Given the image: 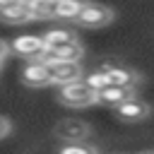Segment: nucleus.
<instances>
[{
  "mask_svg": "<svg viewBox=\"0 0 154 154\" xmlns=\"http://www.w3.org/2000/svg\"><path fill=\"white\" fill-rule=\"evenodd\" d=\"M58 101H60L63 106H67V108H87V106L99 103L96 91H91V89L84 84V79L72 82V84H67V87H60Z\"/></svg>",
  "mask_w": 154,
  "mask_h": 154,
  "instance_id": "f257e3e1",
  "label": "nucleus"
},
{
  "mask_svg": "<svg viewBox=\"0 0 154 154\" xmlns=\"http://www.w3.org/2000/svg\"><path fill=\"white\" fill-rule=\"evenodd\" d=\"M10 53L24 58L26 63H29V60H41L43 53H46L43 36H36V34H22V36H17V38L10 43Z\"/></svg>",
  "mask_w": 154,
  "mask_h": 154,
  "instance_id": "f03ea898",
  "label": "nucleus"
},
{
  "mask_svg": "<svg viewBox=\"0 0 154 154\" xmlns=\"http://www.w3.org/2000/svg\"><path fill=\"white\" fill-rule=\"evenodd\" d=\"M116 17V12L106 5H96V2H84L82 5V12L77 17V24L87 26V29H101L106 24H111Z\"/></svg>",
  "mask_w": 154,
  "mask_h": 154,
  "instance_id": "7ed1b4c3",
  "label": "nucleus"
},
{
  "mask_svg": "<svg viewBox=\"0 0 154 154\" xmlns=\"http://www.w3.org/2000/svg\"><path fill=\"white\" fill-rule=\"evenodd\" d=\"M101 72L108 77L111 84L125 87V89H135V87L142 82V75H140L137 70H132V67H128V65H118V63H106V65L101 67Z\"/></svg>",
  "mask_w": 154,
  "mask_h": 154,
  "instance_id": "20e7f679",
  "label": "nucleus"
},
{
  "mask_svg": "<svg viewBox=\"0 0 154 154\" xmlns=\"http://www.w3.org/2000/svg\"><path fill=\"white\" fill-rule=\"evenodd\" d=\"M89 132H91V128H89L84 120H79V118H65V120H60V123L55 125V135H58L65 144L87 142Z\"/></svg>",
  "mask_w": 154,
  "mask_h": 154,
  "instance_id": "39448f33",
  "label": "nucleus"
},
{
  "mask_svg": "<svg viewBox=\"0 0 154 154\" xmlns=\"http://www.w3.org/2000/svg\"><path fill=\"white\" fill-rule=\"evenodd\" d=\"M22 82L26 87H31V89H41V87L53 84L51 82V70H48V65L43 60H29V63H24V67H22Z\"/></svg>",
  "mask_w": 154,
  "mask_h": 154,
  "instance_id": "423d86ee",
  "label": "nucleus"
},
{
  "mask_svg": "<svg viewBox=\"0 0 154 154\" xmlns=\"http://www.w3.org/2000/svg\"><path fill=\"white\" fill-rule=\"evenodd\" d=\"M51 70V82L58 87H67L72 82L82 79V65L79 63H46Z\"/></svg>",
  "mask_w": 154,
  "mask_h": 154,
  "instance_id": "0eeeda50",
  "label": "nucleus"
},
{
  "mask_svg": "<svg viewBox=\"0 0 154 154\" xmlns=\"http://www.w3.org/2000/svg\"><path fill=\"white\" fill-rule=\"evenodd\" d=\"M84 48L79 41H72V43H65V46H55V48H46L43 53V63H79Z\"/></svg>",
  "mask_w": 154,
  "mask_h": 154,
  "instance_id": "6e6552de",
  "label": "nucleus"
},
{
  "mask_svg": "<svg viewBox=\"0 0 154 154\" xmlns=\"http://www.w3.org/2000/svg\"><path fill=\"white\" fill-rule=\"evenodd\" d=\"M0 19L5 24H26V22H34L26 2H22V0H5V2H0Z\"/></svg>",
  "mask_w": 154,
  "mask_h": 154,
  "instance_id": "1a4fd4ad",
  "label": "nucleus"
},
{
  "mask_svg": "<svg viewBox=\"0 0 154 154\" xmlns=\"http://www.w3.org/2000/svg\"><path fill=\"white\" fill-rule=\"evenodd\" d=\"M149 113H152V108H149V103L142 101V99H130V101H125L123 106L116 108L118 120H125V123L144 120V118H149Z\"/></svg>",
  "mask_w": 154,
  "mask_h": 154,
  "instance_id": "9d476101",
  "label": "nucleus"
},
{
  "mask_svg": "<svg viewBox=\"0 0 154 154\" xmlns=\"http://www.w3.org/2000/svg\"><path fill=\"white\" fill-rule=\"evenodd\" d=\"M96 99H99V103H103V106L118 108V106H123L125 101L137 99V94H135V89H125V87H116V84H111V87H106L103 91H99Z\"/></svg>",
  "mask_w": 154,
  "mask_h": 154,
  "instance_id": "9b49d317",
  "label": "nucleus"
},
{
  "mask_svg": "<svg viewBox=\"0 0 154 154\" xmlns=\"http://www.w3.org/2000/svg\"><path fill=\"white\" fill-rule=\"evenodd\" d=\"M84 2H75V0H55V12L53 19L58 22H77L79 12H82Z\"/></svg>",
  "mask_w": 154,
  "mask_h": 154,
  "instance_id": "f8f14e48",
  "label": "nucleus"
},
{
  "mask_svg": "<svg viewBox=\"0 0 154 154\" xmlns=\"http://www.w3.org/2000/svg\"><path fill=\"white\" fill-rule=\"evenodd\" d=\"M72 41H79L75 31L70 29H63V26H55V29H46L43 34V43L46 48H55V46H65V43H72Z\"/></svg>",
  "mask_w": 154,
  "mask_h": 154,
  "instance_id": "ddd939ff",
  "label": "nucleus"
},
{
  "mask_svg": "<svg viewBox=\"0 0 154 154\" xmlns=\"http://www.w3.org/2000/svg\"><path fill=\"white\" fill-rule=\"evenodd\" d=\"M26 7H29V12H31V19H34V22H38V19H53L55 0H29Z\"/></svg>",
  "mask_w": 154,
  "mask_h": 154,
  "instance_id": "4468645a",
  "label": "nucleus"
},
{
  "mask_svg": "<svg viewBox=\"0 0 154 154\" xmlns=\"http://www.w3.org/2000/svg\"><path fill=\"white\" fill-rule=\"evenodd\" d=\"M84 84H87L91 91H96V94H99V91H103L106 87H111L108 77H106L101 70H94V72H89V75L84 77Z\"/></svg>",
  "mask_w": 154,
  "mask_h": 154,
  "instance_id": "2eb2a0df",
  "label": "nucleus"
},
{
  "mask_svg": "<svg viewBox=\"0 0 154 154\" xmlns=\"http://www.w3.org/2000/svg\"><path fill=\"white\" fill-rule=\"evenodd\" d=\"M58 154H99V149L89 142H72V144H63Z\"/></svg>",
  "mask_w": 154,
  "mask_h": 154,
  "instance_id": "dca6fc26",
  "label": "nucleus"
},
{
  "mask_svg": "<svg viewBox=\"0 0 154 154\" xmlns=\"http://www.w3.org/2000/svg\"><path fill=\"white\" fill-rule=\"evenodd\" d=\"M10 128H12V125H10V120H7L5 116H0V140H2L5 135H10Z\"/></svg>",
  "mask_w": 154,
  "mask_h": 154,
  "instance_id": "f3484780",
  "label": "nucleus"
},
{
  "mask_svg": "<svg viewBox=\"0 0 154 154\" xmlns=\"http://www.w3.org/2000/svg\"><path fill=\"white\" fill-rule=\"evenodd\" d=\"M7 53H10V43H5V41L0 38V63L5 60V55H7Z\"/></svg>",
  "mask_w": 154,
  "mask_h": 154,
  "instance_id": "a211bd4d",
  "label": "nucleus"
},
{
  "mask_svg": "<svg viewBox=\"0 0 154 154\" xmlns=\"http://www.w3.org/2000/svg\"><path fill=\"white\" fill-rule=\"evenodd\" d=\"M0 65H2V63H0Z\"/></svg>",
  "mask_w": 154,
  "mask_h": 154,
  "instance_id": "6ab92c4d",
  "label": "nucleus"
}]
</instances>
